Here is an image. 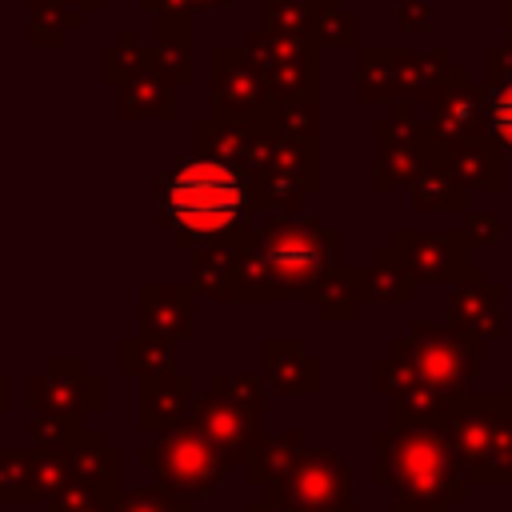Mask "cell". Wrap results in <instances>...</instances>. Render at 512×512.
<instances>
[{
    "instance_id": "8",
    "label": "cell",
    "mask_w": 512,
    "mask_h": 512,
    "mask_svg": "<svg viewBox=\"0 0 512 512\" xmlns=\"http://www.w3.org/2000/svg\"><path fill=\"white\" fill-rule=\"evenodd\" d=\"M488 136L512 152V48H488V96H484Z\"/></svg>"
},
{
    "instance_id": "6",
    "label": "cell",
    "mask_w": 512,
    "mask_h": 512,
    "mask_svg": "<svg viewBox=\"0 0 512 512\" xmlns=\"http://www.w3.org/2000/svg\"><path fill=\"white\" fill-rule=\"evenodd\" d=\"M320 240H332L308 224H276L264 232L260 248L252 256H260V268H264V284H300L308 280L316 268H320Z\"/></svg>"
},
{
    "instance_id": "14",
    "label": "cell",
    "mask_w": 512,
    "mask_h": 512,
    "mask_svg": "<svg viewBox=\"0 0 512 512\" xmlns=\"http://www.w3.org/2000/svg\"><path fill=\"white\" fill-rule=\"evenodd\" d=\"M184 400H188V380H172V376L144 380V388H140V424L160 428V424L176 420Z\"/></svg>"
},
{
    "instance_id": "26",
    "label": "cell",
    "mask_w": 512,
    "mask_h": 512,
    "mask_svg": "<svg viewBox=\"0 0 512 512\" xmlns=\"http://www.w3.org/2000/svg\"><path fill=\"white\" fill-rule=\"evenodd\" d=\"M12 404V388H8V376H0V412Z\"/></svg>"
},
{
    "instance_id": "23",
    "label": "cell",
    "mask_w": 512,
    "mask_h": 512,
    "mask_svg": "<svg viewBox=\"0 0 512 512\" xmlns=\"http://www.w3.org/2000/svg\"><path fill=\"white\" fill-rule=\"evenodd\" d=\"M224 0H140V8L144 12H156V16H164V12H184V16H192V12H204V8H220Z\"/></svg>"
},
{
    "instance_id": "5",
    "label": "cell",
    "mask_w": 512,
    "mask_h": 512,
    "mask_svg": "<svg viewBox=\"0 0 512 512\" xmlns=\"http://www.w3.org/2000/svg\"><path fill=\"white\" fill-rule=\"evenodd\" d=\"M28 404L36 416L80 424L84 412L100 408V380L88 376L80 360H48V368L28 380Z\"/></svg>"
},
{
    "instance_id": "7",
    "label": "cell",
    "mask_w": 512,
    "mask_h": 512,
    "mask_svg": "<svg viewBox=\"0 0 512 512\" xmlns=\"http://www.w3.org/2000/svg\"><path fill=\"white\" fill-rule=\"evenodd\" d=\"M480 120H484V104H480L476 88L464 80V68H456V76L448 80V88L436 96L432 128L440 136H448L452 144H464V140H476Z\"/></svg>"
},
{
    "instance_id": "22",
    "label": "cell",
    "mask_w": 512,
    "mask_h": 512,
    "mask_svg": "<svg viewBox=\"0 0 512 512\" xmlns=\"http://www.w3.org/2000/svg\"><path fill=\"white\" fill-rule=\"evenodd\" d=\"M356 40V12H344L340 4L328 12L324 20V32H320V44H352Z\"/></svg>"
},
{
    "instance_id": "4",
    "label": "cell",
    "mask_w": 512,
    "mask_h": 512,
    "mask_svg": "<svg viewBox=\"0 0 512 512\" xmlns=\"http://www.w3.org/2000/svg\"><path fill=\"white\" fill-rule=\"evenodd\" d=\"M156 468L160 484L168 492H208L220 476V456H216V444L204 436V432H192V428H180V432H168L156 452L140 456Z\"/></svg>"
},
{
    "instance_id": "3",
    "label": "cell",
    "mask_w": 512,
    "mask_h": 512,
    "mask_svg": "<svg viewBox=\"0 0 512 512\" xmlns=\"http://www.w3.org/2000/svg\"><path fill=\"white\" fill-rule=\"evenodd\" d=\"M212 104L220 120L244 124L276 108V96L244 48H216L212 52Z\"/></svg>"
},
{
    "instance_id": "10",
    "label": "cell",
    "mask_w": 512,
    "mask_h": 512,
    "mask_svg": "<svg viewBox=\"0 0 512 512\" xmlns=\"http://www.w3.org/2000/svg\"><path fill=\"white\" fill-rule=\"evenodd\" d=\"M332 8L336 0H268V32L300 44H320V32Z\"/></svg>"
},
{
    "instance_id": "1",
    "label": "cell",
    "mask_w": 512,
    "mask_h": 512,
    "mask_svg": "<svg viewBox=\"0 0 512 512\" xmlns=\"http://www.w3.org/2000/svg\"><path fill=\"white\" fill-rule=\"evenodd\" d=\"M252 196L248 176L212 156H188L176 168L164 172L156 184V204H160V224L176 232L184 244L188 240H212L236 228Z\"/></svg>"
},
{
    "instance_id": "15",
    "label": "cell",
    "mask_w": 512,
    "mask_h": 512,
    "mask_svg": "<svg viewBox=\"0 0 512 512\" xmlns=\"http://www.w3.org/2000/svg\"><path fill=\"white\" fill-rule=\"evenodd\" d=\"M400 64L404 52L396 48H368L360 52V96L364 100H384L400 88Z\"/></svg>"
},
{
    "instance_id": "20",
    "label": "cell",
    "mask_w": 512,
    "mask_h": 512,
    "mask_svg": "<svg viewBox=\"0 0 512 512\" xmlns=\"http://www.w3.org/2000/svg\"><path fill=\"white\" fill-rule=\"evenodd\" d=\"M112 496H104L100 488L84 484V480H68V488L52 500L48 512H112Z\"/></svg>"
},
{
    "instance_id": "25",
    "label": "cell",
    "mask_w": 512,
    "mask_h": 512,
    "mask_svg": "<svg viewBox=\"0 0 512 512\" xmlns=\"http://www.w3.org/2000/svg\"><path fill=\"white\" fill-rule=\"evenodd\" d=\"M64 4H72V8H80V12H96L104 0H64Z\"/></svg>"
},
{
    "instance_id": "13",
    "label": "cell",
    "mask_w": 512,
    "mask_h": 512,
    "mask_svg": "<svg viewBox=\"0 0 512 512\" xmlns=\"http://www.w3.org/2000/svg\"><path fill=\"white\" fill-rule=\"evenodd\" d=\"M76 28H84V12L64 0H28V36L36 48L64 44Z\"/></svg>"
},
{
    "instance_id": "9",
    "label": "cell",
    "mask_w": 512,
    "mask_h": 512,
    "mask_svg": "<svg viewBox=\"0 0 512 512\" xmlns=\"http://www.w3.org/2000/svg\"><path fill=\"white\" fill-rule=\"evenodd\" d=\"M148 52H152V68H160L172 84L192 80V16L164 12L156 48H148Z\"/></svg>"
},
{
    "instance_id": "19",
    "label": "cell",
    "mask_w": 512,
    "mask_h": 512,
    "mask_svg": "<svg viewBox=\"0 0 512 512\" xmlns=\"http://www.w3.org/2000/svg\"><path fill=\"white\" fill-rule=\"evenodd\" d=\"M32 500V448H0V504Z\"/></svg>"
},
{
    "instance_id": "18",
    "label": "cell",
    "mask_w": 512,
    "mask_h": 512,
    "mask_svg": "<svg viewBox=\"0 0 512 512\" xmlns=\"http://www.w3.org/2000/svg\"><path fill=\"white\" fill-rule=\"evenodd\" d=\"M424 340H428V348H416V352H420L416 372H420L432 388L456 384V380H460V344L448 340V336H432V332H424Z\"/></svg>"
},
{
    "instance_id": "11",
    "label": "cell",
    "mask_w": 512,
    "mask_h": 512,
    "mask_svg": "<svg viewBox=\"0 0 512 512\" xmlns=\"http://www.w3.org/2000/svg\"><path fill=\"white\" fill-rule=\"evenodd\" d=\"M140 316H144V332L148 336H160V340L184 336L192 328L188 324V292L148 284L140 292Z\"/></svg>"
},
{
    "instance_id": "16",
    "label": "cell",
    "mask_w": 512,
    "mask_h": 512,
    "mask_svg": "<svg viewBox=\"0 0 512 512\" xmlns=\"http://www.w3.org/2000/svg\"><path fill=\"white\" fill-rule=\"evenodd\" d=\"M148 64H152V52L140 44V32H136V28H124L120 40L104 48V56H100V76H104V84H128V80H132L140 68H148Z\"/></svg>"
},
{
    "instance_id": "27",
    "label": "cell",
    "mask_w": 512,
    "mask_h": 512,
    "mask_svg": "<svg viewBox=\"0 0 512 512\" xmlns=\"http://www.w3.org/2000/svg\"><path fill=\"white\" fill-rule=\"evenodd\" d=\"M504 8H512V0H504Z\"/></svg>"
},
{
    "instance_id": "12",
    "label": "cell",
    "mask_w": 512,
    "mask_h": 512,
    "mask_svg": "<svg viewBox=\"0 0 512 512\" xmlns=\"http://www.w3.org/2000/svg\"><path fill=\"white\" fill-rule=\"evenodd\" d=\"M120 108H124V116L132 120V116H160V120H168L172 116V80L160 72V68H140L128 84H120Z\"/></svg>"
},
{
    "instance_id": "2",
    "label": "cell",
    "mask_w": 512,
    "mask_h": 512,
    "mask_svg": "<svg viewBox=\"0 0 512 512\" xmlns=\"http://www.w3.org/2000/svg\"><path fill=\"white\" fill-rule=\"evenodd\" d=\"M384 480L400 492V500L440 504V500H448L452 464H444L440 444L424 432H408L400 440L380 436V484Z\"/></svg>"
},
{
    "instance_id": "17",
    "label": "cell",
    "mask_w": 512,
    "mask_h": 512,
    "mask_svg": "<svg viewBox=\"0 0 512 512\" xmlns=\"http://www.w3.org/2000/svg\"><path fill=\"white\" fill-rule=\"evenodd\" d=\"M120 364H124V372H132V376L156 380V376H164V372L172 368V348H168V340L144 332V336L124 340V356H120Z\"/></svg>"
},
{
    "instance_id": "21",
    "label": "cell",
    "mask_w": 512,
    "mask_h": 512,
    "mask_svg": "<svg viewBox=\"0 0 512 512\" xmlns=\"http://www.w3.org/2000/svg\"><path fill=\"white\" fill-rule=\"evenodd\" d=\"M112 512H184L172 496H168V488L160 484V488H132V492H120L116 496V504H112Z\"/></svg>"
},
{
    "instance_id": "24",
    "label": "cell",
    "mask_w": 512,
    "mask_h": 512,
    "mask_svg": "<svg viewBox=\"0 0 512 512\" xmlns=\"http://www.w3.org/2000/svg\"><path fill=\"white\" fill-rule=\"evenodd\" d=\"M400 28H428V0H400Z\"/></svg>"
}]
</instances>
